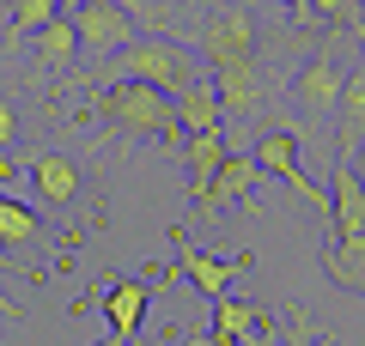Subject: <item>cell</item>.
Returning a JSON list of instances; mask_svg holds the SVG:
<instances>
[{"label":"cell","mask_w":365,"mask_h":346,"mask_svg":"<svg viewBox=\"0 0 365 346\" xmlns=\"http://www.w3.org/2000/svg\"><path fill=\"white\" fill-rule=\"evenodd\" d=\"M91 122H104L110 140H153V146H170L182 134L177 98L158 85H140V79H116V85L91 91Z\"/></svg>","instance_id":"1"},{"label":"cell","mask_w":365,"mask_h":346,"mask_svg":"<svg viewBox=\"0 0 365 346\" xmlns=\"http://www.w3.org/2000/svg\"><path fill=\"white\" fill-rule=\"evenodd\" d=\"M116 79H140V85H158V91H170V98H182V91L201 85L207 73H201V61H195V49H189V43H177L170 31H153V37L128 43L116 61L98 67V73H91V85H116Z\"/></svg>","instance_id":"2"},{"label":"cell","mask_w":365,"mask_h":346,"mask_svg":"<svg viewBox=\"0 0 365 346\" xmlns=\"http://www.w3.org/2000/svg\"><path fill=\"white\" fill-rule=\"evenodd\" d=\"M250 158L262 164V177H274L280 189H292L304 206H311V213H329V189L311 177V170H304V152H299V134H292V128L268 122V128L256 134V152H250Z\"/></svg>","instance_id":"3"},{"label":"cell","mask_w":365,"mask_h":346,"mask_svg":"<svg viewBox=\"0 0 365 346\" xmlns=\"http://www.w3.org/2000/svg\"><path fill=\"white\" fill-rule=\"evenodd\" d=\"M73 31H79V49L104 67L128 43H140V6L134 0H91L86 13H73Z\"/></svg>","instance_id":"4"},{"label":"cell","mask_w":365,"mask_h":346,"mask_svg":"<svg viewBox=\"0 0 365 346\" xmlns=\"http://www.w3.org/2000/svg\"><path fill=\"white\" fill-rule=\"evenodd\" d=\"M201 61L232 67V61H262V25L250 6H213L201 19Z\"/></svg>","instance_id":"5"},{"label":"cell","mask_w":365,"mask_h":346,"mask_svg":"<svg viewBox=\"0 0 365 346\" xmlns=\"http://www.w3.org/2000/svg\"><path fill=\"white\" fill-rule=\"evenodd\" d=\"M347 73H353V67H341L335 49H311V55L299 61V73H292V85H287V91H292V110H299L304 122H323V115H335Z\"/></svg>","instance_id":"6"},{"label":"cell","mask_w":365,"mask_h":346,"mask_svg":"<svg viewBox=\"0 0 365 346\" xmlns=\"http://www.w3.org/2000/svg\"><path fill=\"white\" fill-rule=\"evenodd\" d=\"M213 91H220V110L225 115H256L262 98H268V73L262 61H232V67H207Z\"/></svg>","instance_id":"7"},{"label":"cell","mask_w":365,"mask_h":346,"mask_svg":"<svg viewBox=\"0 0 365 346\" xmlns=\"http://www.w3.org/2000/svg\"><path fill=\"white\" fill-rule=\"evenodd\" d=\"M25 177L37 182V194L49 206H73L79 201V189H86V177H79V164L67 152H31L25 158Z\"/></svg>","instance_id":"8"},{"label":"cell","mask_w":365,"mask_h":346,"mask_svg":"<svg viewBox=\"0 0 365 346\" xmlns=\"http://www.w3.org/2000/svg\"><path fill=\"white\" fill-rule=\"evenodd\" d=\"M177 268H182V280L195 285V292H207L213 304H220V298H232V285L244 280V273L256 268V261H250V256H232V261H213V256H201V249H182V256H177Z\"/></svg>","instance_id":"9"},{"label":"cell","mask_w":365,"mask_h":346,"mask_svg":"<svg viewBox=\"0 0 365 346\" xmlns=\"http://www.w3.org/2000/svg\"><path fill=\"white\" fill-rule=\"evenodd\" d=\"M329 219H335V237H365V182L353 164H335L329 177Z\"/></svg>","instance_id":"10"},{"label":"cell","mask_w":365,"mask_h":346,"mask_svg":"<svg viewBox=\"0 0 365 346\" xmlns=\"http://www.w3.org/2000/svg\"><path fill=\"white\" fill-rule=\"evenodd\" d=\"M359 140H365V67H353L335 103V164H347L359 152Z\"/></svg>","instance_id":"11"},{"label":"cell","mask_w":365,"mask_h":346,"mask_svg":"<svg viewBox=\"0 0 365 346\" xmlns=\"http://www.w3.org/2000/svg\"><path fill=\"white\" fill-rule=\"evenodd\" d=\"M225 158H232V146H225V128H213V134H189V201H207V189H213V177L225 170Z\"/></svg>","instance_id":"12"},{"label":"cell","mask_w":365,"mask_h":346,"mask_svg":"<svg viewBox=\"0 0 365 346\" xmlns=\"http://www.w3.org/2000/svg\"><path fill=\"white\" fill-rule=\"evenodd\" d=\"M262 328H268V310L244 304V298H220V304H213V340L250 346V340H262Z\"/></svg>","instance_id":"13"},{"label":"cell","mask_w":365,"mask_h":346,"mask_svg":"<svg viewBox=\"0 0 365 346\" xmlns=\"http://www.w3.org/2000/svg\"><path fill=\"white\" fill-rule=\"evenodd\" d=\"M256 182H262V164H256V158H244V152H232V158H225V170L213 177V189H207V201H201V213L213 219L225 201H250V194H256Z\"/></svg>","instance_id":"14"},{"label":"cell","mask_w":365,"mask_h":346,"mask_svg":"<svg viewBox=\"0 0 365 346\" xmlns=\"http://www.w3.org/2000/svg\"><path fill=\"white\" fill-rule=\"evenodd\" d=\"M146 304H153V285H146V280H116V285L104 292V316H110V328H116L122 340L140 328Z\"/></svg>","instance_id":"15"},{"label":"cell","mask_w":365,"mask_h":346,"mask_svg":"<svg viewBox=\"0 0 365 346\" xmlns=\"http://www.w3.org/2000/svg\"><path fill=\"white\" fill-rule=\"evenodd\" d=\"M31 49H37V67H49V73H67V67L86 55V49H79V31H73V19H67V13L55 19V25H43L37 37H31Z\"/></svg>","instance_id":"16"},{"label":"cell","mask_w":365,"mask_h":346,"mask_svg":"<svg viewBox=\"0 0 365 346\" xmlns=\"http://www.w3.org/2000/svg\"><path fill=\"white\" fill-rule=\"evenodd\" d=\"M177 122H182V134H213V128H225V110H220L213 79H201V85H189V91L177 98Z\"/></svg>","instance_id":"17"},{"label":"cell","mask_w":365,"mask_h":346,"mask_svg":"<svg viewBox=\"0 0 365 346\" xmlns=\"http://www.w3.org/2000/svg\"><path fill=\"white\" fill-rule=\"evenodd\" d=\"M323 268L341 292H365V237H329Z\"/></svg>","instance_id":"18"},{"label":"cell","mask_w":365,"mask_h":346,"mask_svg":"<svg viewBox=\"0 0 365 346\" xmlns=\"http://www.w3.org/2000/svg\"><path fill=\"white\" fill-rule=\"evenodd\" d=\"M55 19H61V0H6V37L13 43H31Z\"/></svg>","instance_id":"19"},{"label":"cell","mask_w":365,"mask_h":346,"mask_svg":"<svg viewBox=\"0 0 365 346\" xmlns=\"http://www.w3.org/2000/svg\"><path fill=\"white\" fill-rule=\"evenodd\" d=\"M317 6V19H323V25H347L353 37H365V0H311Z\"/></svg>","instance_id":"20"},{"label":"cell","mask_w":365,"mask_h":346,"mask_svg":"<svg viewBox=\"0 0 365 346\" xmlns=\"http://www.w3.org/2000/svg\"><path fill=\"white\" fill-rule=\"evenodd\" d=\"M19 140V98L13 91H0V146Z\"/></svg>","instance_id":"21"},{"label":"cell","mask_w":365,"mask_h":346,"mask_svg":"<svg viewBox=\"0 0 365 346\" xmlns=\"http://www.w3.org/2000/svg\"><path fill=\"white\" fill-rule=\"evenodd\" d=\"M280 6L292 13V25H311V19H317V6H311V0H280Z\"/></svg>","instance_id":"22"},{"label":"cell","mask_w":365,"mask_h":346,"mask_svg":"<svg viewBox=\"0 0 365 346\" xmlns=\"http://www.w3.org/2000/svg\"><path fill=\"white\" fill-rule=\"evenodd\" d=\"M250 346H268V340H250ZM287 346H311V328H304V322H299V328H292V340Z\"/></svg>","instance_id":"23"},{"label":"cell","mask_w":365,"mask_h":346,"mask_svg":"<svg viewBox=\"0 0 365 346\" xmlns=\"http://www.w3.org/2000/svg\"><path fill=\"white\" fill-rule=\"evenodd\" d=\"M347 164H353V170H359V182H365V140H359V152H353V158H347Z\"/></svg>","instance_id":"24"},{"label":"cell","mask_w":365,"mask_h":346,"mask_svg":"<svg viewBox=\"0 0 365 346\" xmlns=\"http://www.w3.org/2000/svg\"><path fill=\"white\" fill-rule=\"evenodd\" d=\"M86 6H91V0H61V13H67V19H73V13H86Z\"/></svg>","instance_id":"25"},{"label":"cell","mask_w":365,"mask_h":346,"mask_svg":"<svg viewBox=\"0 0 365 346\" xmlns=\"http://www.w3.org/2000/svg\"><path fill=\"white\" fill-rule=\"evenodd\" d=\"M0 316H19V304H13V298H6V292H0Z\"/></svg>","instance_id":"26"},{"label":"cell","mask_w":365,"mask_h":346,"mask_svg":"<svg viewBox=\"0 0 365 346\" xmlns=\"http://www.w3.org/2000/svg\"><path fill=\"white\" fill-rule=\"evenodd\" d=\"M189 346H225V340H189Z\"/></svg>","instance_id":"27"},{"label":"cell","mask_w":365,"mask_h":346,"mask_svg":"<svg viewBox=\"0 0 365 346\" xmlns=\"http://www.w3.org/2000/svg\"><path fill=\"white\" fill-rule=\"evenodd\" d=\"M153 6H165V0H153ZM170 6H177V0H170Z\"/></svg>","instance_id":"28"}]
</instances>
